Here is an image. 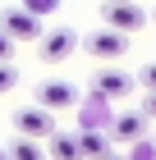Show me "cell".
<instances>
[{"label":"cell","mask_w":156,"mask_h":160,"mask_svg":"<svg viewBox=\"0 0 156 160\" xmlns=\"http://www.w3.org/2000/svg\"><path fill=\"white\" fill-rule=\"evenodd\" d=\"M37 50H41L46 64H64L73 50H78V32H73V28H46V32L37 37Z\"/></svg>","instance_id":"cell-4"},{"label":"cell","mask_w":156,"mask_h":160,"mask_svg":"<svg viewBox=\"0 0 156 160\" xmlns=\"http://www.w3.org/2000/svg\"><path fill=\"white\" fill-rule=\"evenodd\" d=\"M133 92H138V78L124 73V69H101L92 78V96H101V101H124Z\"/></svg>","instance_id":"cell-6"},{"label":"cell","mask_w":156,"mask_h":160,"mask_svg":"<svg viewBox=\"0 0 156 160\" xmlns=\"http://www.w3.org/2000/svg\"><path fill=\"white\" fill-rule=\"evenodd\" d=\"M32 105H41V110L51 114H60V110H73V105H83V96H78V87L64 82V78H46V82H37L32 87Z\"/></svg>","instance_id":"cell-1"},{"label":"cell","mask_w":156,"mask_h":160,"mask_svg":"<svg viewBox=\"0 0 156 160\" xmlns=\"http://www.w3.org/2000/svg\"><path fill=\"white\" fill-rule=\"evenodd\" d=\"M96 160H124V156H115V151H106V156H96Z\"/></svg>","instance_id":"cell-19"},{"label":"cell","mask_w":156,"mask_h":160,"mask_svg":"<svg viewBox=\"0 0 156 160\" xmlns=\"http://www.w3.org/2000/svg\"><path fill=\"white\" fill-rule=\"evenodd\" d=\"M0 64H14V41L0 32Z\"/></svg>","instance_id":"cell-15"},{"label":"cell","mask_w":156,"mask_h":160,"mask_svg":"<svg viewBox=\"0 0 156 160\" xmlns=\"http://www.w3.org/2000/svg\"><path fill=\"white\" fill-rule=\"evenodd\" d=\"M14 133L32 137V142H46V137L60 133V128H55V114L51 110H41V105H19V110H14Z\"/></svg>","instance_id":"cell-2"},{"label":"cell","mask_w":156,"mask_h":160,"mask_svg":"<svg viewBox=\"0 0 156 160\" xmlns=\"http://www.w3.org/2000/svg\"><path fill=\"white\" fill-rule=\"evenodd\" d=\"M0 160H9V151H5V147H0Z\"/></svg>","instance_id":"cell-20"},{"label":"cell","mask_w":156,"mask_h":160,"mask_svg":"<svg viewBox=\"0 0 156 160\" xmlns=\"http://www.w3.org/2000/svg\"><path fill=\"white\" fill-rule=\"evenodd\" d=\"M152 18H156V14H152Z\"/></svg>","instance_id":"cell-21"},{"label":"cell","mask_w":156,"mask_h":160,"mask_svg":"<svg viewBox=\"0 0 156 160\" xmlns=\"http://www.w3.org/2000/svg\"><path fill=\"white\" fill-rule=\"evenodd\" d=\"M46 160H83L78 133H51L46 137Z\"/></svg>","instance_id":"cell-9"},{"label":"cell","mask_w":156,"mask_h":160,"mask_svg":"<svg viewBox=\"0 0 156 160\" xmlns=\"http://www.w3.org/2000/svg\"><path fill=\"white\" fill-rule=\"evenodd\" d=\"M78 46H83L92 60H124V55H129V37L115 32V28H96V32H87Z\"/></svg>","instance_id":"cell-3"},{"label":"cell","mask_w":156,"mask_h":160,"mask_svg":"<svg viewBox=\"0 0 156 160\" xmlns=\"http://www.w3.org/2000/svg\"><path fill=\"white\" fill-rule=\"evenodd\" d=\"M78 147H83V160L106 156V133H96V128H83V133H78Z\"/></svg>","instance_id":"cell-11"},{"label":"cell","mask_w":156,"mask_h":160,"mask_svg":"<svg viewBox=\"0 0 156 160\" xmlns=\"http://www.w3.org/2000/svg\"><path fill=\"white\" fill-rule=\"evenodd\" d=\"M14 87H19V69L14 64H0V96H9Z\"/></svg>","instance_id":"cell-13"},{"label":"cell","mask_w":156,"mask_h":160,"mask_svg":"<svg viewBox=\"0 0 156 160\" xmlns=\"http://www.w3.org/2000/svg\"><path fill=\"white\" fill-rule=\"evenodd\" d=\"M143 114H147V119H156V92H152V96L143 101Z\"/></svg>","instance_id":"cell-17"},{"label":"cell","mask_w":156,"mask_h":160,"mask_svg":"<svg viewBox=\"0 0 156 160\" xmlns=\"http://www.w3.org/2000/svg\"><path fill=\"white\" fill-rule=\"evenodd\" d=\"M129 160H152V142H147V137H138V142H133V156Z\"/></svg>","instance_id":"cell-14"},{"label":"cell","mask_w":156,"mask_h":160,"mask_svg":"<svg viewBox=\"0 0 156 160\" xmlns=\"http://www.w3.org/2000/svg\"><path fill=\"white\" fill-rule=\"evenodd\" d=\"M0 32L19 46V41H37L46 28H41V18H37V14H28V9H19V5H14V9L0 14Z\"/></svg>","instance_id":"cell-5"},{"label":"cell","mask_w":156,"mask_h":160,"mask_svg":"<svg viewBox=\"0 0 156 160\" xmlns=\"http://www.w3.org/2000/svg\"><path fill=\"white\" fill-rule=\"evenodd\" d=\"M5 151H9V160H46V147L32 142V137H14Z\"/></svg>","instance_id":"cell-10"},{"label":"cell","mask_w":156,"mask_h":160,"mask_svg":"<svg viewBox=\"0 0 156 160\" xmlns=\"http://www.w3.org/2000/svg\"><path fill=\"white\" fill-rule=\"evenodd\" d=\"M138 82H143L147 92H156V64H147V69H143V78H138Z\"/></svg>","instance_id":"cell-16"},{"label":"cell","mask_w":156,"mask_h":160,"mask_svg":"<svg viewBox=\"0 0 156 160\" xmlns=\"http://www.w3.org/2000/svg\"><path fill=\"white\" fill-rule=\"evenodd\" d=\"M101 5H138V0H101Z\"/></svg>","instance_id":"cell-18"},{"label":"cell","mask_w":156,"mask_h":160,"mask_svg":"<svg viewBox=\"0 0 156 160\" xmlns=\"http://www.w3.org/2000/svg\"><path fill=\"white\" fill-rule=\"evenodd\" d=\"M101 14H106V28H115V32H124V37L147 23L143 5H101Z\"/></svg>","instance_id":"cell-7"},{"label":"cell","mask_w":156,"mask_h":160,"mask_svg":"<svg viewBox=\"0 0 156 160\" xmlns=\"http://www.w3.org/2000/svg\"><path fill=\"white\" fill-rule=\"evenodd\" d=\"M110 137H120V142H138V137H147V114L143 110H124L110 119Z\"/></svg>","instance_id":"cell-8"},{"label":"cell","mask_w":156,"mask_h":160,"mask_svg":"<svg viewBox=\"0 0 156 160\" xmlns=\"http://www.w3.org/2000/svg\"><path fill=\"white\" fill-rule=\"evenodd\" d=\"M19 9L37 14V18H46V14H55V9H60V0H19Z\"/></svg>","instance_id":"cell-12"}]
</instances>
